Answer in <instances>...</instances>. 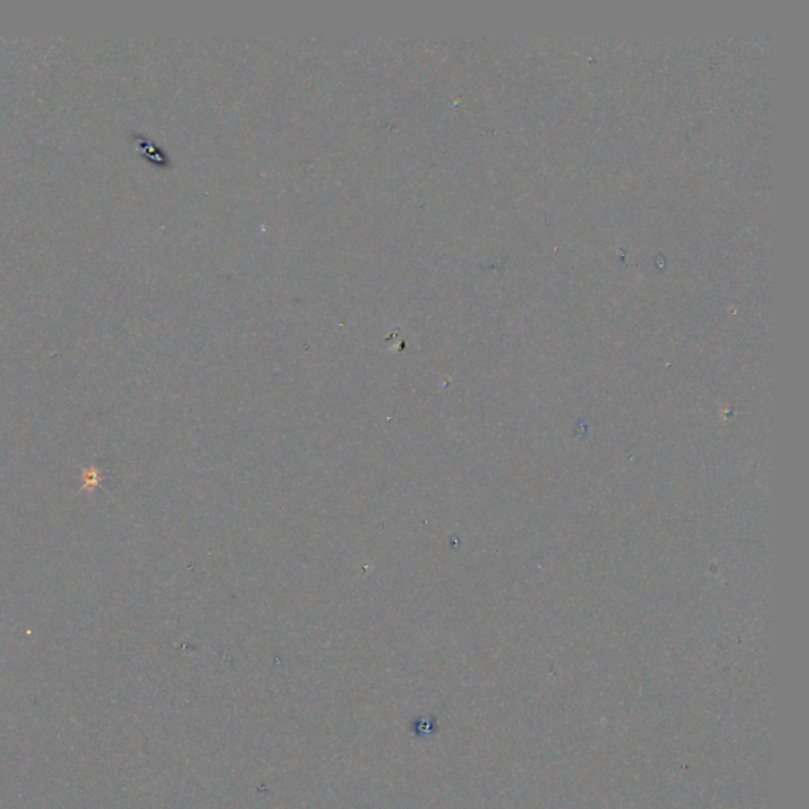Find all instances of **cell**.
Wrapping results in <instances>:
<instances>
[{
	"label": "cell",
	"instance_id": "6da1fadb",
	"mask_svg": "<svg viewBox=\"0 0 809 809\" xmlns=\"http://www.w3.org/2000/svg\"><path fill=\"white\" fill-rule=\"evenodd\" d=\"M134 138H138L140 140V151L143 155H146L147 159L153 160V162H162V151H159L157 147L151 144V143H147L143 136H138V134H133Z\"/></svg>",
	"mask_w": 809,
	"mask_h": 809
}]
</instances>
